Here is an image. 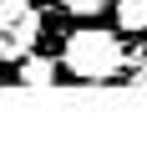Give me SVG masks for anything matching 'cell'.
<instances>
[{"instance_id":"obj_3","label":"cell","mask_w":147,"mask_h":153,"mask_svg":"<svg viewBox=\"0 0 147 153\" xmlns=\"http://www.w3.org/2000/svg\"><path fill=\"white\" fill-rule=\"evenodd\" d=\"M15 66H20V71H15V82H20V87H56V82H61V71H66L61 56H41V51L20 56Z\"/></svg>"},{"instance_id":"obj_4","label":"cell","mask_w":147,"mask_h":153,"mask_svg":"<svg viewBox=\"0 0 147 153\" xmlns=\"http://www.w3.org/2000/svg\"><path fill=\"white\" fill-rule=\"evenodd\" d=\"M117 31H132V36L147 31V0H117Z\"/></svg>"},{"instance_id":"obj_5","label":"cell","mask_w":147,"mask_h":153,"mask_svg":"<svg viewBox=\"0 0 147 153\" xmlns=\"http://www.w3.org/2000/svg\"><path fill=\"white\" fill-rule=\"evenodd\" d=\"M107 5H117V0H61V10L66 16H81V21H97Z\"/></svg>"},{"instance_id":"obj_1","label":"cell","mask_w":147,"mask_h":153,"mask_svg":"<svg viewBox=\"0 0 147 153\" xmlns=\"http://www.w3.org/2000/svg\"><path fill=\"white\" fill-rule=\"evenodd\" d=\"M61 66H66V76H76V82H117L122 66H127V46H122L117 31L81 26V31L66 36Z\"/></svg>"},{"instance_id":"obj_2","label":"cell","mask_w":147,"mask_h":153,"mask_svg":"<svg viewBox=\"0 0 147 153\" xmlns=\"http://www.w3.org/2000/svg\"><path fill=\"white\" fill-rule=\"evenodd\" d=\"M46 21L31 0H0V61H20L36 51Z\"/></svg>"}]
</instances>
